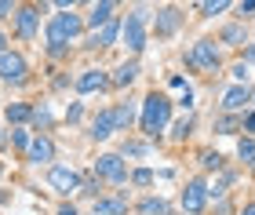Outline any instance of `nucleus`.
I'll return each mask as SVG.
<instances>
[{
	"instance_id": "obj_24",
	"label": "nucleus",
	"mask_w": 255,
	"mask_h": 215,
	"mask_svg": "<svg viewBox=\"0 0 255 215\" xmlns=\"http://www.w3.org/2000/svg\"><path fill=\"white\" fill-rule=\"evenodd\" d=\"M190 128H193V117L186 113V117H182V120H175V128H171V139H175V142H186Z\"/></svg>"
},
{
	"instance_id": "obj_23",
	"label": "nucleus",
	"mask_w": 255,
	"mask_h": 215,
	"mask_svg": "<svg viewBox=\"0 0 255 215\" xmlns=\"http://www.w3.org/2000/svg\"><path fill=\"white\" fill-rule=\"evenodd\" d=\"M237 128H245V120H237L234 113L219 117V124H215V131H219V135H237Z\"/></svg>"
},
{
	"instance_id": "obj_13",
	"label": "nucleus",
	"mask_w": 255,
	"mask_h": 215,
	"mask_svg": "<svg viewBox=\"0 0 255 215\" xmlns=\"http://www.w3.org/2000/svg\"><path fill=\"white\" fill-rule=\"evenodd\" d=\"M26 161H33V164H48V161H55V142L48 139V135H33Z\"/></svg>"
},
{
	"instance_id": "obj_16",
	"label": "nucleus",
	"mask_w": 255,
	"mask_h": 215,
	"mask_svg": "<svg viewBox=\"0 0 255 215\" xmlns=\"http://www.w3.org/2000/svg\"><path fill=\"white\" fill-rule=\"evenodd\" d=\"M135 77H138V62L135 59H124L117 70L110 73V84L113 88H128V84H135Z\"/></svg>"
},
{
	"instance_id": "obj_10",
	"label": "nucleus",
	"mask_w": 255,
	"mask_h": 215,
	"mask_svg": "<svg viewBox=\"0 0 255 215\" xmlns=\"http://www.w3.org/2000/svg\"><path fill=\"white\" fill-rule=\"evenodd\" d=\"M121 29H124V22L113 15L106 26L95 29V33H91V37L84 40V48H113V44H117V37H121Z\"/></svg>"
},
{
	"instance_id": "obj_30",
	"label": "nucleus",
	"mask_w": 255,
	"mask_h": 215,
	"mask_svg": "<svg viewBox=\"0 0 255 215\" xmlns=\"http://www.w3.org/2000/svg\"><path fill=\"white\" fill-rule=\"evenodd\" d=\"M80 194H84V197H95V201H99V175H88V179H80Z\"/></svg>"
},
{
	"instance_id": "obj_34",
	"label": "nucleus",
	"mask_w": 255,
	"mask_h": 215,
	"mask_svg": "<svg viewBox=\"0 0 255 215\" xmlns=\"http://www.w3.org/2000/svg\"><path fill=\"white\" fill-rule=\"evenodd\" d=\"M15 11H18L15 0H0V22H4V18H15Z\"/></svg>"
},
{
	"instance_id": "obj_12",
	"label": "nucleus",
	"mask_w": 255,
	"mask_h": 215,
	"mask_svg": "<svg viewBox=\"0 0 255 215\" xmlns=\"http://www.w3.org/2000/svg\"><path fill=\"white\" fill-rule=\"evenodd\" d=\"M113 131H117V113H113V106H106V109L95 113V120H91V131H88V135H91L95 142H106Z\"/></svg>"
},
{
	"instance_id": "obj_3",
	"label": "nucleus",
	"mask_w": 255,
	"mask_h": 215,
	"mask_svg": "<svg viewBox=\"0 0 255 215\" xmlns=\"http://www.w3.org/2000/svg\"><path fill=\"white\" fill-rule=\"evenodd\" d=\"M186 66L190 70H197V73H212L215 66H219V44L215 40H197L193 48L186 51Z\"/></svg>"
},
{
	"instance_id": "obj_27",
	"label": "nucleus",
	"mask_w": 255,
	"mask_h": 215,
	"mask_svg": "<svg viewBox=\"0 0 255 215\" xmlns=\"http://www.w3.org/2000/svg\"><path fill=\"white\" fill-rule=\"evenodd\" d=\"M149 153V142H124L121 146V157H146Z\"/></svg>"
},
{
	"instance_id": "obj_6",
	"label": "nucleus",
	"mask_w": 255,
	"mask_h": 215,
	"mask_svg": "<svg viewBox=\"0 0 255 215\" xmlns=\"http://www.w3.org/2000/svg\"><path fill=\"white\" fill-rule=\"evenodd\" d=\"M26 77H29V62L22 59L18 51L0 55V81L4 84H26Z\"/></svg>"
},
{
	"instance_id": "obj_18",
	"label": "nucleus",
	"mask_w": 255,
	"mask_h": 215,
	"mask_svg": "<svg viewBox=\"0 0 255 215\" xmlns=\"http://www.w3.org/2000/svg\"><path fill=\"white\" fill-rule=\"evenodd\" d=\"M95 215H128V197L117 194V197H99L95 201Z\"/></svg>"
},
{
	"instance_id": "obj_20",
	"label": "nucleus",
	"mask_w": 255,
	"mask_h": 215,
	"mask_svg": "<svg viewBox=\"0 0 255 215\" xmlns=\"http://www.w3.org/2000/svg\"><path fill=\"white\" fill-rule=\"evenodd\" d=\"M26 120H33V106H26V103L7 106V124H26Z\"/></svg>"
},
{
	"instance_id": "obj_22",
	"label": "nucleus",
	"mask_w": 255,
	"mask_h": 215,
	"mask_svg": "<svg viewBox=\"0 0 255 215\" xmlns=\"http://www.w3.org/2000/svg\"><path fill=\"white\" fill-rule=\"evenodd\" d=\"M51 120H55V117H51V109H48V103L33 106V124H37V128H40V135H44V131L51 128Z\"/></svg>"
},
{
	"instance_id": "obj_26",
	"label": "nucleus",
	"mask_w": 255,
	"mask_h": 215,
	"mask_svg": "<svg viewBox=\"0 0 255 215\" xmlns=\"http://www.w3.org/2000/svg\"><path fill=\"white\" fill-rule=\"evenodd\" d=\"M237 157L245 164H255V139H241L237 142Z\"/></svg>"
},
{
	"instance_id": "obj_33",
	"label": "nucleus",
	"mask_w": 255,
	"mask_h": 215,
	"mask_svg": "<svg viewBox=\"0 0 255 215\" xmlns=\"http://www.w3.org/2000/svg\"><path fill=\"white\" fill-rule=\"evenodd\" d=\"M248 73H252L248 62H237V66H234V81H237V84H248Z\"/></svg>"
},
{
	"instance_id": "obj_28",
	"label": "nucleus",
	"mask_w": 255,
	"mask_h": 215,
	"mask_svg": "<svg viewBox=\"0 0 255 215\" xmlns=\"http://www.w3.org/2000/svg\"><path fill=\"white\" fill-rule=\"evenodd\" d=\"M11 142H15L18 150H26V153H29V142H33V135H29V128H15V131H11Z\"/></svg>"
},
{
	"instance_id": "obj_31",
	"label": "nucleus",
	"mask_w": 255,
	"mask_h": 215,
	"mask_svg": "<svg viewBox=\"0 0 255 215\" xmlns=\"http://www.w3.org/2000/svg\"><path fill=\"white\" fill-rule=\"evenodd\" d=\"M226 7H230L226 0H208V4H201V15L212 18V15H219V11H226Z\"/></svg>"
},
{
	"instance_id": "obj_40",
	"label": "nucleus",
	"mask_w": 255,
	"mask_h": 215,
	"mask_svg": "<svg viewBox=\"0 0 255 215\" xmlns=\"http://www.w3.org/2000/svg\"><path fill=\"white\" fill-rule=\"evenodd\" d=\"M59 215H80V212H77V205H62V208H59Z\"/></svg>"
},
{
	"instance_id": "obj_39",
	"label": "nucleus",
	"mask_w": 255,
	"mask_h": 215,
	"mask_svg": "<svg viewBox=\"0 0 255 215\" xmlns=\"http://www.w3.org/2000/svg\"><path fill=\"white\" fill-rule=\"evenodd\" d=\"M245 62L255 66V44H248V48H245Z\"/></svg>"
},
{
	"instance_id": "obj_11",
	"label": "nucleus",
	"mask_w": 255,
	"mask_h": 215,
	"mask_svg": "<svg viewBox=\"0 0 255 215\" xmlns=\"http://www.w3.org/2000/svg\"><path fill=\"white\" fill-rule=\"evenodd\" d=\"M106 84H110V77H106V70H102V66H88V70H84V73H80L77 81H73V88H77L80 95L102 92V88H106Z\"/></svg>"
},
{
	"instance_id": "obj_9",
	"label": "nucleus",
	"mask_w": 255,
	"mask_h": 215,
	"mask_svg": "<svg viewBox=\"0 0 255 215\" xmlns=\"http://www.w3.org/2000/svg\"><path fill=\"white\" fill-rule=\"evenodd\" d=\"M204 205H208V183H204V179H190L186 190H182V212L201 215Z\"/></svg>"
},
{
	"instance_id": "obj_38",
	"label": "nucleus",
	"mask_w": 255,
	"mask_h": 215,
	"mask_svg": "<svg viewBox=\"0 0 255 215\" xmlns=\"http://www.w3.org/2000/svg\"><path fill=\"white\" fill-rule=\"evenodd\" d=\"M237 11H241V15H255V0H241Z\"/></svg>"
},
{
	"instance_id": "obj_29",
	"label": "nucleus",
	"mask_w": 255,
	"mask_h": 215,
	"mask_svg": "<svg viewBox=\"0 0 255 215\" xmlns=\"http://www.w3.org/2000/svg\"><path fill=\"white\" fill-rule=\"evenodd\" d=\"M223 44H245V26H226L223 29Z\"/></svg>"
},
{
	"instance_id": "obj_44",
	"label": "nucleus",
	"mask_w": 255,
	"mask_h": 215,
	"mask_svg": "<svg viewBox=\"0 0 255 215\" xmlns=\"http://www.w3.org/2000/svg\"><path fill=\"white\" fill-rule=\"evenodd\" d=\"M252 172H255V164H252Z\"/></svg>"
},
{
	"instance_id": "obj_19",
	"label": "nucleus",
	"mask_w": 255,
	"mask_h": 215,
	"mask_svg": "<svg viewBox=\"0 0 255 215\" xmlns=\"http://www.w3.org/2000/svg\"><path fill=\"white\" fill-rule=\"evenodd\" d=\"M113 113H117V131H124V128H131V120H135V113H138V103L124 99L121 106H113Z\"/></svg>"
},
{
	"instance_id": "obj_2",
	"label": "nucleus",
	"mask_w": 255,
	"mask_h": 215,
	"mask_svg": "<svg viewBox=\"0 0 255 215\" xmlns=\"http://www.w3.org/2000/svg\"><path fill=\"white\" fill-rule=\"evenodd\" d=\"M171 120V99L164 92H149L142 99V117H138V128H142L146 139H160V131L168 128Z\"/></svg>"
},
{
	"instance_id": "obj_32",
	"label": "nucleus",
	"mask_w": 255,
	"mask_h": 215,
	"mask_svg": "<svg viewBox=\"0 0 255 215\" xmlns=\"http://www.w3.org/2000/svg\"><path fill=\"white\" fill-rule=\"evenodd\" d=\"M131 183L135 186H149L153 183V172H149V168H138V172H131Z\"/></svg>"
},
{
	"instance_id": "obj_8",
	"label": "nucleus",
	"mask_w": 255,
	"mask_h": 215,
	"mask_svg": "<svg viewBox=\"0 0 255 215\" xmlns=\"http://www.w3.org/2000/svg\"><path fill=\"white\" fill-rule=\"evenodd\" d=\"M15 29H18L22 40H33V37H37V29H40V7L37 4H18V11H15Z\"/></svg>"
},
{
	"instance_id": "obj_36",
	"label": "nucleus",
	"mask_w": 255,
	"mask_h": 215,
	"mask_svg": "<svg viewBox=\"0 0 255 215\" xmlns=\"http://www.w3.org/2000/svg\"><path fill=\"white\" fill-rule=\"evenodd\" d=\"M168 84L175 88V92H186V88H190V84H186V77H179V73H171V77H168Z\"/></svg>"
},
{
	"instance_id": "obj_42",
	"label": "nucleus",
	"mask_w": 255,
	"mask_h": 215,
	"mask_svg": "<svg viewBox=\"0 0 255 215\" xmlns=\"http://www.w3.org/2000/svg\"><path fill=\"white\" fill-rule=\"evenodd\" d=\"M7 51V37H4V29H0V55Z\"/></svg>"
},
{
	"instance_id": "obj_25",
	"label": "nucleus",
	"mask_w": 255,
	"mask_h": 215,
	"mask_svg": "<svg viewBox=\"0 0 255 215\" xmlns=\"http://www.w3.org/2000/svg\"><path fill=\"white\" fill-rule=\"evenodd\" d=\"M201 164L208 172H219V168H223V153L219 150H201Z\"/></svg>"
},
{
	"instance_id": "obj_14",
	"label": "nucleus",
	"mask_w": 255,
	"mask_h": 215,
	"mask_svg": "<svg viewBox=\"0 0 255 215\" xmlns=\"http://www.w3.org/2000/svg\"><path fill=\"white\" fill-rule=\"evenodd\" d=\"M248 99H252V88L248 84H234V88H226V92H223V109L226 113H237V109H245Z\"/></svg>"
},
{
	"instance_id": "obj_4",
	"label": "nucleus",
	"mask_w": 255,
	"mask_h": 215,
	"mask_svg": "<svg viewBox=\"0 0 255 215\" xmlns=\"http://www.w3.org/2000/svg\"><path fill=\"white\" fill-rule=\"evenodd\" d=\"M146 7H135L131 15H128V22H124V29H121V37H124V44H128V51L131 55H138L146 48Z\"/></svg>"
},
{
	"instance_id": "obj_21",
	"label": "nucleus",
	"mask_w": 255,
	"mask_h": 215,
	"mask_svg": "<svg viewBox=\"0 0 255 215\" xmlns=\"http://www.w3.org/2000/svg\"><path fill=\"white\" fill-rule=\"evenodd\" d=\"M138 215H168V201L164 197H146L138 205Z\"/></svg>"
},
{
	"instance_id": "obj_43",
	"label": "nucleus",
	"mask_w": 255,
	"mask_h": 215,
	"mask_svg": "<svg viewBox=\"0 0 255 215\" xmlns=\"http://www.w3.org/2000/svg\"><path fill=\"white\" fill-rule=\"evenodd\" d=\"M241 215H255V201H252V205H245V212H241Z\"/></svg>"
},
{
	"instance_id": "obj_35",
	"label": "nucleus",
	"mask_w": 255,
	"mask_h": 215,
	"mask_svg": "<svg viewBox=\"0 0 255 215\" xmlns=\"http://www.w3.org/2000/svg\"><path fill=\"white\" fill-rule=\"evenodd\" d=\"M80 117H84V106H80V103H73V106L66 109V120H69V124H77Z\"/></svg>"
},
{
	"instance_id": "obj_15",
	"label": "nucleus",
	"mask_w": 255,
	"mask_h": 215,
	"mask_svg": "<svg viewBox=\"0 0 255 215\" xmlns=\"http://www.w3.org/2000/svg\"><path fill=\"white\" fill-rule=\"evenodd\" d=\"M113 11H117V4H113V0H102V4H91L88 18H84V26H91V29H102V26H106V22L113 18Z\"/></svg>"
},
{
	"instance_id": "obj_1",
	"label": "nucleus",
	"mask_w": 255,
	"mask_h": 215,
	"mask_svg": "<svg viewBox=\"0 0 255 215\" xmlns=\"http://www.w3.org/2000/svg\"><path fill=\"white\" fill-rule=\"evenodd\" d=\"M80 33H84V18L73 15V11H62V15H51L48 18V55L51 59H62L69 51Z\"/></svg>"
},
{
	"instance_id": "obj_17",
	"label": "nucleus",
	"mask_w": 255,
	"mask_h": 215,
	"mask_svg": "<svg viewBox=\"0 0 255 215\" xmlns=\"http://www.w3.org/2000/svg\"><path fill=\"white\" fill-rule=\"evenodd\" d=\"M179 22H182L179 7H160L157 11V37H171L179 29Z\"/></svg>"
},
{
	"instance_id": "obj_5",
	"label": "nucleus",
	"mask_w": 255,
	"mask_h": 215,
	"mask_svg": "<svg viewBox=\"0 0 255 215\" xmlns=\"http://www.w3.org/2000/svg\"><path fill=\"white\" fill-rule=\"evenodd\" d=\"M95 175L106 179V183H113V186L128 183V164H124V157H121V153H102L99 161H95Z\"/></svg>"
},
{
	"instance_id": "obj_41",
	"label": "nucleus",
	"mask_w": 255,
	"mask_h": 215,
	"mask_svg": "<svg viewBox=\"0 0 255 215\" xmlns=\"http://www.w3.org/2000/svg\"><path fill=\"white\" fill-rule=\"evenodd\" d=\"M245 128H248V131L255 135V113H248V117H245Z\"/></svg>"
},
{
	"instance_id": "obj_7",
	"label": "nucleus",
	"mask_w": 255,
	"mask_h": 215,
	"mask_svg": "<svg viewBox=\"0 0 255 215\" xmlns=\"http://www.w3.org/2000/svg\"><path fill=\"white\" fill-rule=\"evenodd\" d=\"M48 186L59 190V194H73V190H80V172L69 164H51L48 168Z\"/></svg>"
},
{
	"instance_id": "obj_37",
	"label": "nucleus",
	"mask_w": 255,
	"mask_h": 215,
	"mask_svg": "<svg viewBox=\"0 0 255 215\" xmlns=\"http://www.w3.org/2000/svg\"><path fill=\"white\" fill-rule=\"evenodd\" d=\"M179 106L186 109V113L193 109V88H186V92H182V99H179Z\"/></svg>"
}]
</instances>
